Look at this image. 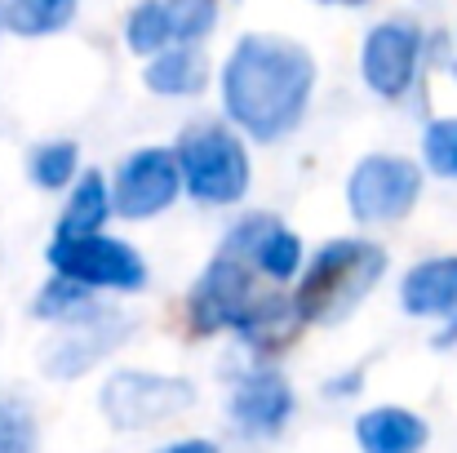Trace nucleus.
<instances>
[{"label": "nucleus", "mask_w": 457, "mask_h": 453, "mask_svg": "<svg viewBox=\"0 0 457 453\" xmlns=\"http://www.w3.org/2000/svg\"><path fill=\"white\" fill-rule=\"evenodd\" d=\"M315 89V58L285 36H245L222 67L227 116L258 143L285 138Z\"/></svg>", "instance_id": "1"}, {"label": "nucleus", "mask_w": 457, "mask_h": 453, "mask_svg": "<svg viewBox=\"0 0 457 453\" xmlns=\"http://www.w3.org/2000/svg\"><path fill=\"white\" fill-rule=\"evenodd\" d=\"M258 276L271 281L258 267L253 254V222H236L231 236L222 240V249L213 254V263L204 267L195 294H191V320L195 329H236L253 342H271L276 329H289L298 320L294 298H271L267 289H258Z\"/></svg>", "instance_id": "2"}, {"label": "nucleus", "mask_w": 457, "mask_h": 453, "mask_svg": "<svg viewBox=\"0 0 457 453\" xmlns=\"http://www.w3.org/2000/svg\"><path fill=\"white\" fill-rule=\"evenodd\" d=\"M382 276H386V249H378L373 240H328L298 281V294H294L298 320L342 324L378 289Z\"/></svg>", "instance_id": "3"}, {"label": "nucleus", "mask_w": 457, "mask_h": 453, "mask_svg": "<svg viewBox=\"0 0 457 453\" xmlns=\"http://www.w3.org/2000/svg\"><path fill=\"white\" fill-rule=\"evenodd\" d=\"M182 182L204 205H236L249 191V155L240 138L222 125H191L178 138Z\"/></svg>", "instance_id": "4"}, {"label": "nucleus", "mask_w": 457, "mask_h": 453, "mask_svg": "<svg viewBox=\"0 0 457 453\" xmlns=\"http://www.w3.org/2000/svg\"><path fill=\"white\" fill-rule=\"evenodd\" d=\"M103 414L112 427L120 432H147L155 423L178 418L182 409L195 405V387L187 378H160V373H138V369H120L107 378L103 387Z\"/></svg>", "instance_id": "5"}, {"label": "nucleus", "mask_w": 457, "mask_h": 453, "mask_svg": "<svg viewBox=\"0 0 457 453\" xmlns=\"http://www.w3.org/2000/svg\"><path fill=\"white\" fill-rule=\"evenodd\" d=\"M49 267L67 281H80L85 289H120V294H138L147 285V263L138 258V249H129L125 240L112 236H71V240H54L49 245Z\"/></svg>", "instance_id": "6"}, {"label": "nucleus", "mask_w": 457, "mask_h": 453, "mask_svg": "<svg viewBox=\"0 0 457 453\" xmlns=\"http://www.w3.org/2000/svg\"><path fill=\"white\" fill-rule=\"evenodd\" d=\"M422 196V169L404 155H364L346 182V205L360 222H395Z\"/></svg>", "instance_id": "7"}, {"label": "nucleus", "mask_w": 457, "mask_h": 453, "mask_svg": "<svg viewBox=\"0 0 457 453\" xmlns=\"http://www.w3.org/2000/svg\"><path fill=\"white\" fill-rule=\"evenodd\" d=\"M213 22H218V0H143L125 22V40L134 54L155 58L173 45L204 40Z\"/></svg>", "instance_id": "8"}, {"label": "nucleus", "mask_w": 457, "mask_h": 453, "mask_svg": "<svg viewBox=\"0 0 457 453\" xmlns=\"http://www.w3.org/2000/svg\"><path fill=\"white\" fill-rule=\"evenodd\" d=\"M178 187H182L178 151L143 147L116 169L112 205H116L120 218H155V214H164V209L178 200Z\"/></svg>", "instance_id": "9"}, {"label": "nucleus", "mask_w": 457, "mask_h": 453, "mask_svg": "<svg viewBox=\"0 0 457 453\" xmlns=\"http://www.w3.org/2000/svg\"><path fill=\"white\" fill-rule=\"evenodd\" d=\"M418 63H422V31L404 18L395 22H378L369 36H364V54H360V71H364V85L378 94V98H400L409 94L413 76H418Z\"/></svg>", "instance_id": "10"}, {"label": "nucleus", "mask_w": 457, "mask_h": 453, "mask_svg": "<svg viewBox=\"0 0 457 453\" xmlns=\"http://www.w3.org/2000/svg\"><path fill=\"white\" fill-rule=\"evenodd\" d=\"M125 333H129V320H116V315H107L103 306H94L89 315L71 320V333H67V338H58V342L49 347L45 369H49L54 378H76V373H85L94 360H103Z\"/></svg>", "instance_id": "11"}, {"label": "nucleus", "mask_w": 457, "mask_h": 453, "mask_svg": "<svg viewBox=\"0 0 457 453\" xmlns=\"http://www.w3.org/2000/svg\"><path fill=\"white\" fill-rule=\"evenodd\" d=\"M294 414V391L280 373H249L231 396V418L245 436H276Z\"/></svg>", "instance_id": "12"}, {"label": "nucleus", "mask_w": 457, "mask_h": 453, "mask_svg": "<svg viewBox=\"0 0 457 453\" xmlns=\"http://www.w3.org/2000/svg\"><path fill=\"white\" fill-rule=\"evenodd\" d=\"M355 445L360 453H422L427 445V423L413 409L382 405L355 418Z\"/></svg>", "instance_id": "13"}, {"label": "nucleus", "mask_w": 457, "mask_h": 453, "mask_svg": "<svg viewBox=\"0 0 457 453\" xmlns=\"http://www.w3.org/2000/svg\"><path fill=\"white\" fill-rule=\"evenodd\" d=\"M400 302H404L409 315H449V320H457V258L418 263L404 276Z\"/></svg>", "instance_id": "14"}, {"label": "nucleus", "mask_w": 457, "mask_h": 453, "mask_svg": "<svg viewBox=\"0 0 457 453\" xmlns=\"http://www.w3.org/2000/svg\"><path fill=\"white\" fill-rule=\"evenodd\" d=\"M147 89L164 94V98H182V94H200L204 80H209V63L195 45H173L164 54H155L143 71Z\"/></svg>", "instance_id": "15"}, {"label": "nucleus", "mask_w": 457, "mask_h": 453, "mask_svg": "<svg viewBox=\"0 0 457 453\" xmlns=\"http://www.w3.org/2000/svg\"><path fill=\"white\" fill-rule=\"evenodd\" d=\"M112 196H107V182L98 173H85L80 187L71 191L62 218H58V236L54 240H71V236H98V227L112 218Z\"/></svg>", "instance_id": "16"}, {"label": "nucleus", "mask_w": 457, "mask_h": 453, "mask_svg": "<svg viewBox=\"0 0 457 453\" xmlns=\"http://www.w3.org/2000/svg\"><path fill=\"white\" fill-rule=\"evenodd\" d=\"M76 0H0V22L13 36H54L71 22Z\"/></svg>", "instance_id": "17"}, {"label": "nucleus", "mask_w": 457, "mask_h": 453, "mask_svg": "<svg viewBox=\"0 0 457 453\" xmlns=\"http://www.w3.org/2000/svg\"><path fill=\"white\" fill-rule=\"evenodd\" d=\"M89 311H94L89 289L80 281H67V276H54L31 302V315H40V320H80Z\"/></svg>", "instance_id": "18"}, {"label": "nucleus", "mask_w": 457, "mask_h": 453, "mask_svg": "<svg viewBox=\"0 0 457 453\" xmlns=\"http://www.w3.org/2000/svg\"><path fill=\"white\" fill-rule=\"evenodd\" d=\"M76 164H80L76 143H45V147L31 151V160H27V173H31V182H36V187L54 191V187L71 182Z\"/></svg>", "instance_id": "19"}, {"label": "nucleus", "mask_w": 457, "mask_h": 453, "mask_svg": "<svg viewBox=\"0 0 457 453\" xmlns=\"http://www.w3.org/2000/svg\"><path fill=\"white\" fill-rule=\"evenodd\" d=\"M422 155H427V169H436L440 178H457V116H445V121L427 125Z\"/></svg>", "instance_id": "20"}, {"label": "nucleus", "mask_w": 457, "mask_h": 453, "mask_svg": "<svg viewBox=\"0 0 457 453\" xmlns=\"http://www.w3.org/2000/svg\"><path fill=\"white\" fill-rule=\"evenodd\" d=\"M0 453H36V418L22 400H0Z\"/></svg>", "instance_id": "21"}, {"label": "nucleus", "mask_w": 457, "mask_h": 453, "mask_svg": "<svg viewBox=\"0 0 457 453\" xmlns=\"http://www.w3.org/2000/svg\"><path fill=\"white\" fill-rule=\"evenodd\" d=\"M155 453H218V445L213 440H178V445H164Z\"/></svg>", "instance_id": "22"}, {"label": "nucleus", "mask_w": 457, "mask_h": 453, "mask_svg": "<svg viewBox=\"0 0 457 453\" xmlns=\"http://www.w3.org/2000/svg\"><path fill=\"white\" fill-rule=\"evenodd\" d=\"M445 67L453 71V80H457V31L449 36V40H445Z\"/></svg>", "instance_id": "23"}, {"label": "nucleus", "mask_w": 457, "mask_h": 453, "mask_svg": "<svg viewBox=\"0 0 457 453\" xmlns=\"http://www.w3.org/2000/svg\"><path fill=\"white\" fill-rule=\"evenodd\" d=\"M453 338H457V320H449V329L440 333V342H453Z\"/></svg>", "instance_id": "24"}, {"label": "nucleus", "mask_w": 457, "mask_h": 453, "mask_svg": "<svg viewBox=\"0 0 457 453\" xmlns=\"http://www.w3.org/2000/svg\"><path fill=\"white\" fill-rule=\"evenodd\" d=\"M324 4H364V0H324Z\"/></svg>", "instance_id": "25"}]
</instances>
